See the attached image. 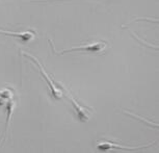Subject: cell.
Masks as SVG:
<instances>
[{
  "label": "cell",
  "instance_id": "obj_1",
  "mask_svg": "<svg viewBox=\"0 0 159 153\" xmlns=\"http://www.w3.org/2000/svg\"><path fill=\"white\" fill-rule=\"evenodd\" d=\"M49 43L52 47V50L55 54L57 55H61V54H65V53H68V52H72V51H75V50H78V51H89V52H100V51H103L105 48H106V43L105 42H95V43H89L88 45H80V46H76V47H71L69 49H65L62 50L61 52H57L55 50V47H54V44L53 42L49 39Z\"/></svg>",
  "mask_w": 159,
  "mask_h": 153
},
{
  "label": "cell",
  "instance_id": "obj_5",
  "mask_svg": "<svg viewBox=\"0 0 159 153\" xmlns=\"http://www.w3.org/2000/svg\"><path fill=\"white\" fill-rule=\"evenodd\" d=\"M0 34H3L7 35H11V37L18 38L20 40H22L23 42H29L32 41L35 37V34L34 31L30 30H25V31H21V32H13V31H7V30H0Z\"/></svg>",
  "mask_w": 159,
  "mask_h": 153
},
{
  "label": "cell",
  "instance_id": "obj_8",
  "mask_svg": "<svg viewBox=\"0 0 159 153\" xmlns=\"http://www.w3.org/2000/svg\"><path fill=\"white\" fill-rule=\"evenodd\" d=\"M30 1H50V0H30Z\"/></svg>",
  "mask_w": 159,
  "mask_h": 153
},
{
  "label": "cell",
  "instance_id": "obj_3",
  "mask_svg": "<svg viewBox=\"0 0 159 153\" xmlns=\"http://www.w3.org/2000/svg\"><path fill=\"white\" fill-rule=\"evenodd\" d=\"M65 89V88H64ZM65 91L66 93H67V96H68V98L70 99V101H71V103H72V105H73V109L75 110V113H76V115L78 117V119L80 120V121H82V122H88L89 120V115H91V110H89V109H86L85 106H82V105H80L79 103L76 101V99H75L73 96H72L70 94V92L68 91L67 89H65Z\"/></svg>",
  "mask_w": 159,
  "mask_h": 153
},
{
  "label": "cell",
  "instance_id": "obj_4",
  "mask_svg": "<svg viewBox=\"0 0 159 153\" xmlns=\"http://www.w3.org/2000/svg\"><path fill=\"white\" fill-rule=\"evenodd\" d=\"M149 145H146V146H137V147H126V146H121L116 143H113V142H107V141H102V142H99L97 144V149L99 151H109L111 149H125V150H136V149H142V148H145V147H148Z\"/></svg>",
  "mask_w": 159,
  "mask_h": 153
},
{
  "label": "cell",
  "instance_id": "obj_2",
  "mask_svg": "<svg viewBox=\"0 0 159 153\" xmlns=\"http://www.w3.org/2000/svg\"><path fill=\"white\" fill-rule=\"evenodd\" d=\"M22 55L27 56L28 58H31V61H34V62L37 63V65L39 66V70H40L41 74H42V76H43L44 78L46 79V81H47V83H48V86H49V89H50V91H51V95H52V97H53V98H55L56 100L61 99V98L62 97V94H64V92H62L61 90L58 88V86H56L54 85V82L52 81L51 77L49 76V75H48V73L46 72V70H45L44 67L42 66V64L38 61V58H34V55L28 54V53H26V52H22Z\"/></svg>",
  "mask_w": 159,
  "mask_h": 153
},
{
  "label": "cell",
  "instance_id": "obj_7",
  "mask_svg": "<svg viewBox=\"0 0 159 153\" xmlns=\"http://www.w3.org/2000/svg\"><path fill=\"white\" fill-rule=\"evenodd\" d=\"M0 97H3L5 99H8L11 97V93L8 90H3V91H0Z\"/></svg>",
  "mask_w": 159,
  "mask_h": 153
},
{
  "label": "cell",
  "instance_id": "obj_6",
  "mask_svg": "<svg viewBox=\"0 0 159 153\" xmlns=\"http://www.w3.org/2000/svg\"><path fill=\"white\" fill-rule=\"evenodd\" d=\"M16 106V102H15L13 99L8 98V102L7 104V122H5V131H4V136H7V130H8V127H10V122H11V115H13V112H14V109Z\"/></svg>",
  "mask_w": 159,
  "mask_h": 153
}]
</instances>
